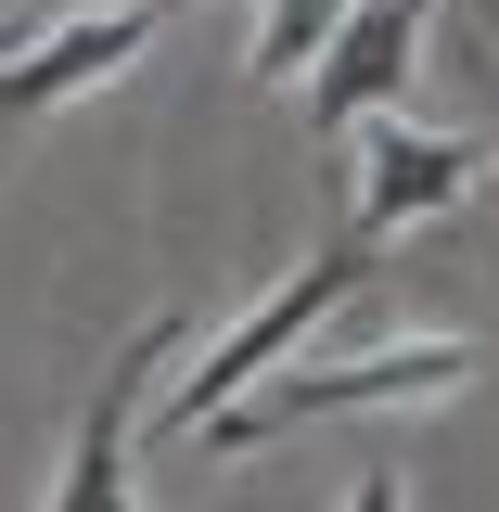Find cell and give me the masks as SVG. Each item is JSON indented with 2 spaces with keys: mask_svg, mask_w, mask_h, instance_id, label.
<instances>
[{
  "mask_svg": "<svg viewBox=\"0 0 499 512\" xmlns=\"http://www.w3.org/2000/svg\"><path fill=\"white\" fill-rule=\"evenodd\" d=\"M487 346L474 333H397V346H359V359H282V372L231 397L205 448H256V436H308V423H384V410H448L474 397Z\"/></svg>",
  "mask_w": 499,
  "mask_h": 512,
  "instance_id": "cell-1",
  "label": "cell"
},
{
  "mask_svg": "<svg viewBox=\"0 0 499 512\" xmlns=\"http://www.w3.org/2000/svg\"><path fill=\"white\" fill-rule=\"evenodd\" d=\"M359 282H372V244H346V231H333V244H320L308 269H282V282H269V295H256L218 346H192V372L167 384V410H154V423H167V436H205V423H218L231 397H256V384L282 372V359H295V346H308V333L346 308Z\"/></svg>",
  "mask_w": 499,
  "mask_h": 512,
  "instance_id": "cell-2",
  "label": "cell"
},
{
  "mask_svg": "<svg viewBox=\"0 0 499 512\" xmlns=\"http://www.w3.org/2000/svg\"><path fill=\"white\" fill-rule=\"evenodd\" d=\"M346 244H397V231H423V218H448L461 192L487 180V141H461V128H423V116H372L346 128Z\"/></svg>",
  "mask_w": 499,
  "mask_h": 512,
  "instance_id": "cell-3",
  "label": "cell"
},
{
  "mask_svg": "<svg viewBox=\"0 0 499 512\" xmlns=\"http://www.w3.org/2000/svg\"><path fill=\"white\" fill-rule=\"evenodd\" d=\"M167 13H192V0H77L39 39H13V52H0V128H39V116H64V103H90L103 77H128V64L154 52Z\"/></svg>",
  "mask_w": 499,
  "mask_h": 512,
  "instance_id": "cell-4",
  "label": "cell"
},
{
  "mask_svg": "<svg viewBox=\"0 0 499 512\" xmlns=\"http://www.w3.org/2000/svg\"><path fill=\"white\" fill-rule=\"evenodd\" d=\"M180 346H192V320H180V308L141 320V333L116 346V372L90 384L77 448H64V474H52V500H39V512H141V487H128V474H141V397H154V372H167Z\"/></svg>",
  "mask_w": 499,
  "mask_h": 512,
  "instance_id": "cell-5",
  "label": "cell"
},
{
  "mask_svg": "<svg viewBox=\"0 0 499 512\" xmlns=\"http://www.w3.org/2000/svg\"><path fill=\"white\" fill-rule=\"evenodd\" d=\"M423 26H436V0H346L333 52L308 64V128L320 141H346V128H372V116H410Z\"/></svg>",
  "mask_w": 499,
  "mask_h": 512,
  "instance_id": "cell-6",
  "label": "cell"
},
{
  "mask_svg": "<svg viewBox=\"0 0 499 512\" xmlns=\"http://www.w3.org/2000/svg\"><path fill=\"white\" fill-rule=\"evenodd\" d=\"M333 26H346V0H256L244 77H256V90H282V77H308V64L333 52Z\"/></svg>",
  "mask_w": 499,
  "mask_h": 512,
  "instance_id": "cell-7",
  "label": "cell"
},
{
  "mask_svg": "<svg viewBox=\"0 0 499 512\" xmlns=\"http://www.w3.org/2000/svg\"><path fill=\"white\" fill-rule=\"evenodd\" d=\"M346 512H410V487H397V461H372V474L346 487Z\"/></svg>",
  "mask_w": 499,
  "mask_h": 512,
  "instance_id": "cell-8",
  "label": "cell"
}]
</instances>
